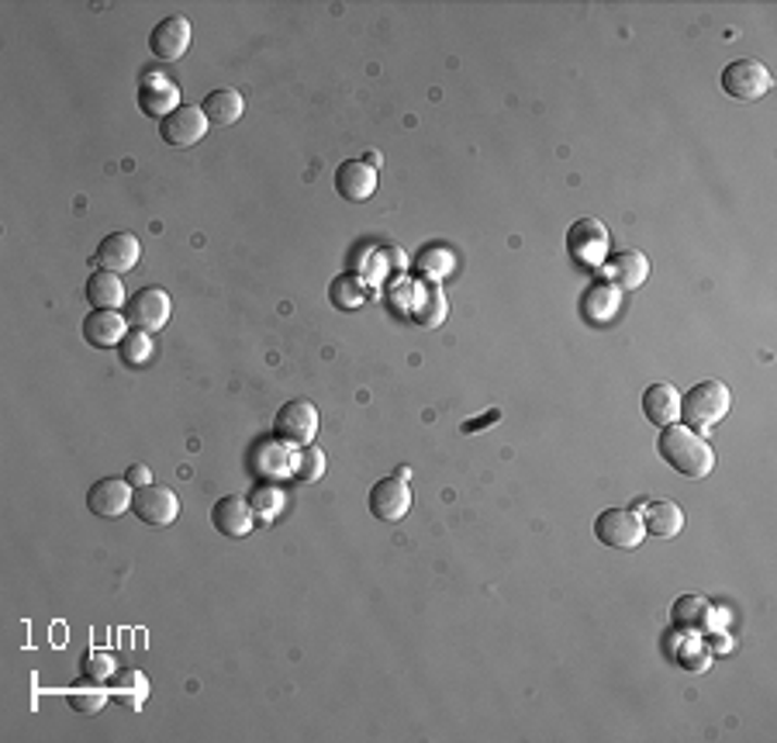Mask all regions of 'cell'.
<instances>
[{"instance_id": "obj_9", "label": "cell", "mask_w": 777, "mask_h": 743, "mask_svg": "<svg viewBox=\"0 0 777 743\" xmlns=\"http://www.w3.org/2000/svg\"><path fill=\"white\" fill-rule=\"evenodd\" d=\"M193 28L184 14H166L163 22H155V28L149 32V49L160 63H177L190 49Z\"/></svg>"}, {"instance_id": "obj_3", "label": "cell", "mask_w": 777, "mask_h": 743, "mask_svg": "<svg viewBox=\"0 0 777 743\" xmlns=\"http://www.w3.org/2000/svg\"><path fill=\"white\" fill-rule=\"evenodd\" d=\"M594 536L598 543L615 546V550H636L643 543L647 530H643V519L632 508H605L598 519H594Z\"/></svg>"}, {"instance_id": "obj_20", "label": "cell", "mask_w": 777, "mask_h": 743, "mask_svg": "<svg viewBox=\"0 0 777 743\" xmlns=\"http://www.w3.org/2000/svg\"><path fill=\"white\" fill-rule=\"evenodd\" d=\"M643 416L660 429L674 425L681 419V395H677V387L674 384H650L643 391Z\"/></svg>"}, {"instance_id": "obj_7", "label": "cell", "mask_w": 777, "mask_h": 743, "mask_svg": "<svg viewBox=\"0 0 777 743\" xmlns=\"http://www.w3.org/2000/svg\"><path fill=\"white\" fill-rule=\"evenodd\" d=\"M131 512L139 516L142 522L163 530V525H173L180 516V498L173 487L166 484H146V487H135V498H131Z\"/></svg>"}, {"instance_id": "obj_12", "label": "cell", "mask_w": 777, "mask_h": 743, "mask_svg": "<svg viewBox=\"0 0 777 743\" xmlns=\"http://www.w3.org/2000/svg\"><path fill=\"white\" fill-rule=\"evenodd\" d=\"M211 525H215L225 540H242L256 530V508L242 495H225L211 508Z\"/></svg>"}, {"instance_id": "obj_19", "label": "cell", "mask_w": 777, "mask_h": 743, "mask_svg": "<svg viewBox=\"0 0 777 743\" xmlns=\"http://www.w3.org/2000/svg\"><path fill=\"white\" fill-rule=\"evenodd\" d=\"M643 530L656 540H674L685 530V512L677 501H643Z\"/></svg>"}, {"instance_id": "obj_4", "label": "cell", "mask_w": 777, "mask_h": 743, "mask_svg": "<svg viewBox=\"0 0 777 743\" xmlns=\"http://www.w3.org/2000/svg\"><path fill=\"white\" fill-rule=\"evenodd\" d=\"M774 87V76L761 60H736L723 70V90L732 101H761Z\"/></svg>"}, {"instance_id": "obj_22", "label": "cell", "mask_w": 777, "mask_h": 743, "mask_svg": "<svg viewBox=\"0 0 777 743\" xmlns=\"http://www.w3.org/2000/svg\"><path fill=\"white\" fill-rule=\"evenodd\" d=\"M87 301H90L93 308H104V311H118L122 305H128L122 273L93 270L90 277H87Z\"/></svg>"}, {"instance_id": "obj_2", "label": "cell", "mask_w": 777, "mask_h": 743, "mask_svg": "<svg viewBox=\"0 0 777 743\" xmlns=\"http://www.w3.org/2000/svg\"><path fill=\"white\" fill-rule=\"evenodd\" d=\"M729 405H732V395L723 381H702L681 398V419L694 433H705V429L718 425L729 416Z\"/></svg>"}, {"instance_id": "obj_28", "label": "cell", "mask_w": 777, "mask_h": 743, "mask_svg": "<svg viewBox=\"0 0 777 743\" xmlns=\"http://www.w3.org/2000/svg\"><path fill=\"white\" fill-rule=\"evenodd\" d=\"M66 698H70V706H73L76 713H101V709H104V702H108V695H104L101 689H90V692H70Z\"/></svg>"}, {"instance_id": "obj_10", "label": "cell", "mask_w": 777, "mask_h": 743, "mask_svg": "<svg viewBox=\"0 0 777 743\" xmlns=\"http://www.w3.org/2000/svg\"><path fill=\"white\" fill-rule=\"evenodd\" d=\"M139 108L149 114V119L163 122L173 111L180 108V87L170 81L160 70H146L139 76Z\"/></svg>"}, {"instance_id": "obj_27", "label": "cell", "mask_w": 777, "mask_h": 743, "mask_svg": "<svg viewBox=\"0 0 777 743\" xmlns=\"http://www.w3.org/2000/svg\"><path fill=\"white\" fill-rule=\"evenodd\" d=\"M294 474L301 478V481H318L322 474H325V454L322 449H315V446H304V454H298V467H294Z\"/></svg>"}, {"instance_id": "obj_17", "label": "cell", "mask_w": 777, "mask_h": 743, "mask_svg": "<svg viewBox=\"0 0 777 743\" xmlns=\"http://www.w3.org/2000/svg\"><path fill=\"white\" fill-rule=\"evenodd\" d=\"M650 277V260L639 249H622L605 260V281H612L618 290H636Z\"/></svg>"}, {"instance_id": "obj_16", "label": "cell", "mask_w": 777, "mask_h": 743, "mask_svg": "<svg viewBox=\"0 0 777 743\" xmlns=\"http://www.w3.org/2000/svg\"><path fill=\"white\" fill-rule=\"evenodd\" d=\"M139 260H142V243L139 236H131V232H111V236H104L101 246H97V263H101V270L128 273L139 267Z\"/></svg>"}, {"instance_id": "obj_5", "label": "cell", "mask_w": 777, "mask_h": 743, "mask_svg": "<svg viewBox=\"0 0 777 743\" xmlns=\"http://www.w3.org/2000/svg\"><path fill=\"white\" fill-rule=\"evenodd\" d=\"M567 252L580 267H605L609 260V228L598 219H580L567 228Z\"/></svg>"}, {"instance_id": "obj_26", "label": "cell", "mask_w": 777, "mask_h": 743, "mask_svg": "<svg viewBox=\"0 0 777 743\" xmlns=\"http://www.w3.org/2000/svg\"><path fill=\"white\" fill-rule=\"evenodd\" d=\"M118 354L125 360V367H146L155 354V343H152V332L146 329H131L128 336L122 339Z\"/></svg>"}, {"instance_id": "obj_18", "label": "cell", "mask_w": 777, "mask_h": 743, "mask_svg": "<svg viewBox=\"0 0 777 743\" xmlns=\"http://www.w3.org/2000/svg\"><path fill=\"white\" fill-rule=\"evenodd\" d=\"M125 336H128V319L118 315V311L93 308L84 319V339L93 349H114V346H122Z\"/></svg>"}, {"instance_id": "obj_6", "label": "cell", "mask_w": 777, "mask_h": 743, "mask_svg": "<svg viewBox=\"0 0 777 743\" xmlns=\"http://www.w3.org/2000/svg\"><path fill=\"white\" fill-rule=\"evenodd\" d=\"M315 433H318V408L304 398L287 401L274 419V436L287 446H311Z\"/></svg>"}, {"instance_id": "obj_29", "label": "cell", "mask_w": 777, "mask_h": 743, "mask_svg": "<svg viewBox=\"0 0 777 743\" xmlns=\"http://www.w3.org/2000/svg\"><path fill=\"white\" fill-rule=\"evenodd\" d=\"M280 505H284L280 487H260V492L252 495V508H256V512H263L266 519H270V516H277V512H280Z\"/></svg>"}, {"instance_id": "obj_23", "label": "cell", "mask_w": 777, "mask_h": 743, "mask_svg": "<svg viewBox=\"0 0 777 743\" xmlns=\"http://www.w3.org/2000/svg\"><path fill=\"white\" fill-rule=\"evenodd\" d=\"M204 119L211 125H218V128H228V125H236L242 119V111H246V97L239 90H231V87H222V90H211L204 97Z\"/></svg>"}, {"instance_id": "obj_13", "label": "cell", "mask_w": 777, "mask_h": 743, "mask_svg": "<svg viewBox=\"0 0 777 743\" xmlns=\"http://www.w3.org/2000/svg\"><path fill=\"white\" fill-rule=\"evenodd\" d=\"M366 505H371L374 519L401 522L408 512H412V487H408V481H401V478H380L371 487V498H366Z\"/></svg>"}, {"instance_id": "obj_21", "label": "cell", "mask_w": 777, "mask_h": 743, "mask_svg": "<svg viewBox=\"0 0 777 743\" xmlns=\"http://www.w3.org/2000/svg\"><path fill=\"white\" fill-rule=\"evenodd\" d=\"M622 308V290L612 284V281H594L588 287L585 301H580V311H585V319L594 322V325H609Z\"/></svg>"}, {"instance_id": "obj_24", "label": "cell", "mask_w": 777, "mask_h": 743, "mask_svg": "<svg viewBox=\"0 0 777 743\" xmlns=\"http://www.w3.org/2000/svg\"><path fill=\"white\" fill-rule=\"evenodd\" d=\"M671 619H674L677 630H705V626L712 622V605L702 595H681L674 602Z\"/></svg>"}, {"instance_id": "obj_25", "label": "cell", "mask_w": 777, "mask_h": 743, "mask_svg": "<svg viewBox=\"0 0 777 743\" xmlns=\"http://www.w3.org/2000/svg\"><path fill=\"white\" fill-rule=\"evenodd\" d=\"M328 298H333L336 308L353 311L366 301V287H363V281L356 277V273H342V277H336L333 287H328Z\"/></svg>"}, {"instance_id": "obj_15", "label": "cell", "mask_w": 777, "mask_h": 743, "mask_svg": "<svg viewBox=\"0 0 777 743\" xmlns=\"http://www.w3.org/2000/svg\"><path fill=\"white\" fill-rule=\"evenodd\" d=\"M131 498H135V492H131V484L125 478H104V481L90 484L87 508L101 519H118L131 508Z\"/></svg>"}, {"instance_id": "obj_34", "label": "cell", "mask_w": 777, "mask_h": 743, "mask_svg": "<svg viewBox=\"0 0 777 743\" xmlns=\"http://www.w3.org/2000/svg\"><path fill=\"white\" fill-rule=\"evenodd\" d=\"M366 163H371V166L377 170V166H380V152H377V149H371V152H366Z\"/></svg>"}, {"instance_id": "obj_30", "label": "cell", "mask_w": 777, "mask_h": 743, "mask_svg": "<svg viewBox=\"0 0 777 743\" xmlns=\"http://www.w3.org/2000/svg\"><path fill=\"white\" fill-rule=\"evenodd\" d=\"M118 695H131V702H142L146 698V678L139 671H125L118 674V684H114Z\"/></svg>"}, {"instance_id": "obj_32", "label": "cell", "mask_w": 777, "mask_h": 743, "mask_svg": "<svg viewBox=\"0 0 777 743\" xmlns=\"http://www.w3.org/2000/svg\"><path fill=\"white\" fill-rule=\"evenodd\" d=\"M442 315H446V301H442L439 290L433 287V290H429V311H422V322H425V325H436Z\"/></svg>"}, {"instance_id": "obj_8", "label": "cell", "mask_w": 777, "mask_h": 743, "mask_svg": "<svg viewBox=\"0 0 777 743\" xmlns=\"http://www.w3.org/2000/svg\"><path fill=\"white\" fill-rule=\"evenodd\" d=\"M173 315V301H170V290L163 287H139L125 305V319L135 329H146V332H160Z\"/></svg>"}, {"instance_id": "obj_14", "label": "cell", "mask_w": 777, "mask_h": 743, "mask_svg": "<svg viewBox=\"0 0 777 743\" xmlns=\"http://www.w3.org/2000/svg\"><path fill=\"white\" fill-rule=\"evenodd\" d=\"M336 190L349 205H363L377 194V170L366 160H346L336 166Z\"/></svg>"}, {"instance_id": "obj_31", "label": "cell", "mask_w": 777, "mask_h": 743, "mask_svg": "<svg viewBox=\"0 0 777 743\" xmlns=\"http://www.w3.org/2000/svg\"><path fill=\"white\" fill-rule=\"evenodd\" d=\"M111 674H114V660H111L108 654H90V657H84V678L104 681V678H111Z\"/></svg>"}, {"instance_id": "obj_1", "label": "cell", "mask_w": 777, "mask_h": 743, "mask_svg": "<svg viewBox=\"0 0 777 743\" xmlns=\"http://www.w3.org/2000/svg\"><path fill=\"white\" fill-rule=\"evenodd\" d=\"M656 449H660V457L667 460V467H674L677 474H685L691 481L709 478L715 467L712 446L688 425H667L656 439Z\"/></svg>"}, {"instance_id": "obj_11", "label": "cell", "mask_w": 777, "mask_h": 743, "mask_svg": "<svg viewBox=\"0 0 777 743\" xmlns=\"http://www.w3.org/2000/svg\"><path fill=\"white\" fill-rule=\"evenodd\" d=\"M211 122L204 119V111L201 108H193V104H180L177 111L170 114V119L160 122V135H163V143L173 146V149H190V146H198L204 135H208Z\"/></svg>"}, {"instance_id": "obj_33", "label": "cell", "mask_w": 777, "mask_h": 743, "mask_svg": "<svg viewBox=\"0 0 777 743\" xmlns=\"http://www.w3.org/2000/svg\"><path fill=\"white\" fill-rule=\"evenodd\" d=\"M125 481H128L131 487H146V484H155V481H152V471H149L146 463H131L128 471H125Z\"/></svg>"}]
</instances>
